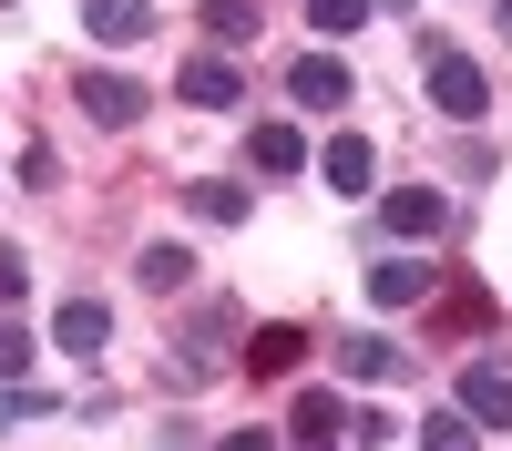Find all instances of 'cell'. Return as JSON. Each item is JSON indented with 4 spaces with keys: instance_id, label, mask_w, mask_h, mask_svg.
<instances>
[{
    "instance_id": "2e32d148",
    "label": "cell",
    "mask_w": 512,
    "mask_h": 451,
    "mask_svg": "<svg viewBox=\"0 0 512 451\" xmlns=\"http://www.w3.org/2000/svg\"><path fill=\"white\" fill-rule=\"evenodd\" d=\"M338 359H349L359 380H400V349H390V339H349V349H338Z\"/></svg>"
},
{
    "instance_id": "4fadbf2b",
    "label": "cell",
    "mask_w": 512,
    "mask_h": 451,
    "mask_svg": "<svg viewBox=\"0 0 512 451\" xmlns=\"http://www.w3.org/2000/svg\"><path fill=\"white\" fill-rule=\"evenodd\" d=\"M369 298H379V308H420V298H431V277H420V267H379Z\"/></svg>"
},
{
    "instance_id": "7402d4cb",
    "label": "cell",
    "mask_w": 512,
    "mask_h": 451,
    "mask_svg": "<svg viewBox=\"0 0 512 451\" xmlns=\"http://www.w3.org/2000/svg\"><path fill=\"white\" fill-rule=\"evenodd\" d=\"M31 369V328H0V380H21Z\"/></svg>"
},
{
    "instance_id": "5bb4252c",
    "label": "cell",
    "mask_w": 512,
    "mask_h": 451,
    "mask_svg": "<svg viewBox=\"0 0 512 451\" xmlns=\"http://www.w3.org/2000/svg\"><path fill=\"white\" fill-rule=\"evenodd\" d=\"M185 205H195L205 226H236L246 216V185H185Z\"/></svg>"
},
{
    "instance_id": "ac0fdd59",
    "label": "cell",
    "mask_w": 512,
    "mask_h": 451,
    "mask_svg": "<svg viewBox=\"0 0 512 451\" xmlns=\"http://www.w3.org/2000/svg\"><path fill=\"white\" fill-rule=\"evenodd\" d=\"M205 31L216 41H256V0H205Z\"/></svg>"
},
{
    "instance_id": "6da1fadb",
    "label": "cell",
    "mask_w": 512,
    "mask_h": 451,
    "mask_svg": "<svg viewBox=\"0 0 512 451\" xmlns=\"http://www.w3.org/2000/svg\"><path fill=\"white\" fill-rule=\"evenodd\" d=\"M431 103H441L451 123H482V103H492V72H482L472 52H451V41H431Z\"/></svg>"
},
{
    "instance_id": "52a82bcc",
    "label": "cell",
    "mask_w": 512,
    "mask_h": 451,
    "mask_svg": "<svg viewBox=\"0 0 512 451\" xmlns=\"http://www.w3.org/2000/svg\"><path fill=\"white\" fill-rule=\"evenodd\" d=\"M52 339H62V349H72V359H93V349H103V339H113V308H93V298H72V308H62V318H52Z\"/></svg>"
},
{
    "instance_id": "9c48e42d",
    "label": "cell",
    "mask_w": 512,
    "mask_h": 451,
    "mask_svg": "<svg viewBox=\"0 0 512 451\" xmlns=\"http://www.w3.org/2000/svg\"><path fill=\"white\" fill-rule=\"evenodd\" d=\"M297 359H308L297 328H256V339H246V369H256V380H277V369H297Z\"/></svg>"
},
{
    "instance_id": "ffe728a7",
    "label": "cell",
    "mask_w": 512,
    "mask_h": 451,
    "mask_svg": "<svg viewBox=\"0 0 512 451\" xmlns=\"http://www.w3.org/2000/svg\"><path fill=\"white\" fill-rule=\"evenodd\" d=\"M472 431H482L472 410H431V421H420V441H441V451H451V441H472Z\"/></svg>"
},
{
    "instance_id": "5b68a950",
    "label": "cell",
    "mask_w": 512,
    "mask_h": 451,
    "mask_svg": "<svg viewBox=\"0 0 512 451\" xmlns=\"http://www.w3.org/2000/svg\"><path fill=\"white\" fill-rule=\"evenodd\" d=\"M287 93L308 103V113H338V103H349V62H328V52H308V62L287 72Z\"/></svg>"
},
{
    "instance_id": "7a4b0ae2",
    "label": "cell",
    "mask_w": 512,
    "mask_h": 451,
    "mask_svg": "<svg viewBox=\"0 0 512 451\" xmlns=\"http://www.w3.org/2000/svg\"><path fill=\"white\" fill-rule=\"evenodd\" d=\"M72 103L93 113V123H144V113H154V93H144V82H123V72H82Z\"/></svg>"
},
{
    "instance_id": "ba28073f",
    "label": "cell",
    "mask_w": 512,
    "mask_h": 451,
    "mask_svg": "<svg viewBox=\"0 0 512 451\" xmlns=\"http://www.w3.org/2000/svg\"><path fill=\"white\" fill-rule=\"evenodd\" d=\"M461 410H472L482 431H512V390H502V369H461Z\"/></svg>"
},
{
    "instance_id": "3957f363",
    "label": "cell",
    "mask_w": 512,
    "mask_h": 451,
    "mask_svg": "<svg viewBox=\"0 0 512 451\" xmlns=\"http://www.w3.org/2000/svg\"><path fill=\"white\" fill-rule=\"evenodd\" d=\"M175 93H185V103H205V113H226V103L246 93V72H236L226 52H195V62L175 72Z\"/></svg>"
},
{
    "instance_id": "9a60e30c",
    "label": "cell",
    "mask_w": 512,
    "mask_h": 451,
    "mask_svg": "<svg viewBox=\"0 0 512 451\" xmlns=\"http://www.w3.org/2000/svg\"><path fill=\"white\" fill-rule=\"evenodd\" d=\"M441 298H451V308H441L451 328H492V298H482V287H472V277H451V287H441Z\"/></svg>"
},
{
    "instance_id": "cb8c5ba5",
    "label": "cell",
    "mask_w": 512,
    "mask_h": 451,
    "mask_svg": "<svg viewBox=\"0 0 512 451\" xmlns=\"http://www.w3.org/2000/svg\"><path fill=\"white\" fill-rule=\"evenodd\" d=\"M492 31H502V41H512V0H492Z\"/></svg>"
},
{
    "instance_id": "8fae6325",
    "label": "cell",
    "mask_w": 512,
    "mask_h": 451,
    "mask_svg": "<svg viewBox=\"0 0 512 451\" xmlns=\"http://www.w3.org/2000/svg\"><path fill=\"white\" fill-rule=\"evenodd\" d=\"M369 175H379V154H369L359 134H338V144H328V185H338V195H369Z\"/></svg>"
},
{
    "instance_id": "30bf717a",
    "label": "cell",
    "mask_w": 512,
    "mask_h": 451,
    "mask_svg": "<svg viewBox=\"0 0 512 451\" xmlns=\"http://www.w3.org/2000/svg\"><path fill=\"white\" fill-rule=\"evenodd\" d=\"M287 431H297V441H338V431H349V410H338L328 390H297V410H287Z\"/></svg>"
},
{
    "instance_id": "8992f818",
    "label": "cell",
    "mask_w": 512,
    "mask_h": 451,
    "mask_svg": "<svg viewBox=\"0 0 512 451\" xmlns=\"http://www.w3.org/2000/svg\"><path fill=\"white\" fill-rule=\"evenodd\" d=\"M82 31H93V41H144L154 0H82Z\"/></svg>"
},
{
    "instance_id": "44dd1931",
    "label": "cell",
    "mask_w": 512,
    "mask_h": 451,
    "mask_svg": "<svg viewBox=\"0 0 512 451\" xmlns=\"http://www.w3.org/2000/svg\"><path fill=\"white\" fill-rule=\"evenodd\" d=\"M31 410H52V390H0V431H21Z\"/></svg>"
},
{
    "instance_id": "d6986e66",
    "label": "cell",
    "mask_w": 512,
    "mask_h": 451,
    "mask_svg": "<svg viewBox=\"0 0 512 451\" xmlns=\"http://www.w3.org/2000/svg\"><path fill=\"white\" fill-rule=\"evenodd\" d=\"M369 11H379V0H308V21H318V31H328V41H338V31H359V21H369Z\"/></svg>"
},
{
    "instance_id": "e0dca14e",
    "label": "cell",
    "mask_w": 512,
    "mask_h": 451,
    "mask_svg": "<svg viewBox=\"0 0 512 451\" xmlns=\"http://www.w3.org/2000/svg\"><path fill=\"white\" fill-rule=\"evenodd\" d=\"M134 267H144V287H185V277H195V257H185V246H144Z\"/></svg>"
},
{
    "instance_id": "277c9868",
    "label": "cell",
    "mask_w": 512,
    "mask_h": 451,
    "mask_svg": "<svg viewBox=\"0 0 512 451\" xmlns=\"http://www.w3.org/2000/svg\"><path fill=\"white\" fill-rule=\"evenodd\" d=\"M379 216H390V236H441V226H451V195H441V185H400Z\"/></svg>"
},
{
    "instance_id": "7c38bea8",
    "label": "cell",
    "mask_w": 512,
    "mask_h": 451,
    "mask_svg": "<svg viewBox=\"0 0 512 451\" xmlns=\"http://www.w3.org/2000/svg\"><path fill=\"white\" fill-rule=\"evenodd\" d=\"M246 154H256V175H297V164H308V144H297L287 123H256V144H246Z\"/></svg>"
},
{
    "instance_id": "603a6c76",
    "label": "cell",
    "mask_w": 512,
    "mask_h": 451,
    "mask_svg": "<svg viewBox=\"0 0 512 451\" xmlns=\"http://www.w3.org/2000/svg\"><path fill=\"white\" fill-rule=\"evenodd\" d=\"M21 277H31V267H21V246H0V298H21Z\"/></svg>"
}]
</instances>
